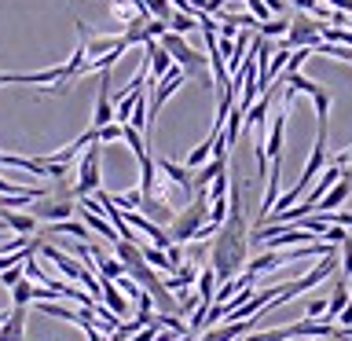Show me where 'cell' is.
<instances>
[{
  "instance_id": "7c38bea8",
  "label": "cell",
  "mask_w": 352,
  "mask_h": 341,
  "mask_svg": "<svg viewBox=\"0 0 352 341\" xmlns=\"http://www.w3.org/2000/svg\"><path fill=\"white\" fill-rule=\"evenodd\" d=\"M349 195H352V173H341V180H338V184L323 195V202H319L316 209H323V213H334V209H338L341 202H345Z\"/></svg>"
},
{
  "instance_id": "d6986e66",
  "label": "cell",
  "mask_w": 352,
  "mask_h": 341,
  "mask_svg": "<svg viewBox=\"0 0 352 341\" xmlns=\"http://www.w3.org/2000/svg\"><path fill=\"white\" fill-rule=\"evenodd\" d=\"M217 272H213V264H206L202 272H198V283H195V294L202 297L206 305H213V297H217Z\"/></svg>"
},
{
  "instance_id": "277c9868",
  "label": "cell",
  "mask_w": 352,
  "mask_h": 341,
  "mask_svg": "<svg viewBox=\"0 0 352 341\" xmlns=\"http://www.w3.org/2000/svg\"><path fill=\"white\" fill-rule=\"evenodd\" d=\"M99 158H103V143H88V154H81V165H77V180H74V198H92L103 180H99Z\"/></svg>"
},
{
  "instance_id": "52a82bcc",
  "label": "cell",
  "mask_w": 352,
  "mask_h": 341,
  "mask_svg": "<svg viewBox=\"0 0 352 341\" xmlns=\"http://www.w3.org/2000/svg\"><path fill=\"white\" fill-rule=\"evenodd\" d=\"M154 165H158V173L176 187V191L184 195V202H191V198L198 195V191H195V169H187V165H176L173 158H154Z\"/></svg>"
},
{
  "instance_id": "836d02e7",
  "label": "cell",
  "mask_w": 352,
  "mask_h": 341,
  "mask_svg": "<svg viewBox=\"0 0 352 341\" xmlns=\"http://www.w3.org/2000/svg\"><path fill=\"white\" fill-rule=\"evenodd\" d=\"M349 30H352V22H349Z\"/></svg>"
},
{
  "instance_id": "484cf974",
  "label": "cell",
  "mask_w": 352,
  "mask_h": 341,
  "mask_svg": "<svg viewBox=\"0 0 352 341\" xmlns=\"http://www.w3.org/2000/svg\"><path fill=\"white\" fill-rule=\"evenodd\" d=\"M22 279H26V268H22V264H15V268H4V272H0V283H4L8 290H11L15 283H22Z\"/></svg>"
},
{
  "instance_id": "83f0119b",
  "label": "cell",
  "mask_w": 352,
  "mask_h": 341,
  "mask_svg": "<svg viewBox=\"0 0 352 341\" xmlns=\"http://www.w3.org/2000/svg\"><path fill=\"white\" fill-rule=\"evenodd\" d=\"M114 140H121V125H118V121H110V125L99 129V143H114Z\"/></svg>"
},
{
  "instance_id": "4dcf8cb0",
  "label": "cell",
  "mask_w": 352,
  "mask_h": 341,
  "mask_svg": "<svg viewBox=\"0 0 352 341\" xmlns=\"http://www.w3.org/2000/svg\"><path fill=\"white\" fill-rule=\"evenodd\" d=\"M290 4H294L297 11H316L319 4H323V0H290Z\"/></svg>"
},
{
  "instance_id": "3957f363",
  "label": "cell",
  "mask_w": 352,
  "mask_h": 341,
  "mask_svg": "<svg viewBox=\"0 0 352 341\" xmlns=\"http://www.w3.org/2000/svg\"><path fill=\"white\" fill-rule=\"evenodd\" d=\"M30 213L37 220H48V224H59V220H74L77 213V198L74 191H48L44 198H33Z\"/></svg>"
},
{
  "instance_id": "30bf717a",
  "label": "cell",
  "mask_w": 352,
  "mask_h": 341,
  "mask_svg": "<svg viewBox=\"0 0 352 341\" xmlns=\"http://www.w3.org/2000/svg\"><path fill=\"white\" fill-rule=\"evenodd\" d=\"M283 136H286V107H283L279 114L272 118V129H268V143H264V158H268V162L283 158Z\"/></svg>"
},
{
  "instance_id": "4316f807",
  "label": "cell",
  "mask_w": 352,
  "mask_h": 341,
  "mask_svg": "<svg viewBox=\"0 0 352 341\" xmlns=\"http://www.w3.org/2000/svg\"><path fill=\"white\" fill-rule=\"evenodd\" d=\"M319 316H327V301L323 297H312L308 308H305V319H319Z\"/></svg>"
},
{
  "instance_id": "ac0fdd59",
  "label": "cell",
  "mask_w": 352,
  "mask_h": 341,
  "mask_svg": "<svg viewBox=\"0 0 352 341\" xmlns=\"http://www.w3.org/2000/svg\"><path fill=\"white\" fill-rule=\"evenodd\" d=\"M114 250H118V261L125 264V272L140 268V264H147V261H143V250H140V242H125V239H118V242H114Z\"/></svg>"
},
{
  "instance_id": "d4e9b609",
  "label": "cell",
  "mask_w": 352,
  "mask_h": 341,
  "mask_svg": "<svg viewBox=\"0 0 352 341\" xmlns=\"http://www.w3.org/2000/svg\"><path fill=\"white\" fill-rule=\"evenodd\" d=\"M147 15L169 22L173 19V0H147Z\"/></svg>"
},
{
  "instance_id": "1f68e13d",
  "label": "cell",
  "mask_w": 352,
  "mask_h": 341,
  "mask_svg": "<svg viewBox=\"0 0 352 341\" xmlns=\"http://www.w3.org/2000/svg\"><path fill=\"white\" fill-rule=\"evenodd\" d=\"M330 162H334V165H341V169H345V165L352 162V147H345L341 154H334V158H330Z\"/></svg>"
},
{
  "instance_id": "8fae6325",
  "label": "cell",
  "mask_w": 352,
  "mask_h": 341,
  "mask_svg": "<svg viewBox=\"0 0 352 341\" xmlns=\"http://www.w3.org/2000/svg\"><path fill=\"white\" fill-rule=\"evenodd\" d=\"M99 301H103L110 312H114L118 319H125V316H132V301L129 297H121L118 294V283L114 279H103V294H99Z\"/></svg>"
},
{
  "instance_id": "5bb4252c",
  "label": "cell",
  "mask_w": 352,
  "mask_h": 341,
  "mask_svg": "<svg viewBox=\"0 0 352 341\" xmlns=\"http://www.w3.org/2000/svg\"><path fill=\"white\" fill-rule=\"evenodd\" d=\"M352 301V290H349V283L345 279H338V286H334V294L327 297V323H338V316L345 312V305Z\"/></svg>"
},
{
  "instance_id": "7402d4cb",
  "label": "cell",
  "mask_w": 352,
  "mask_h": 341,
  "mask_svg": "<svg viewBox=\"0 0 352 341\" xmlns=\"http://www.w3.org/2000/svg\"><path fill=\"white\" fill-rule=\"evenodd\" d=\"M228 191H231V176H228V169H224L213 184L206 187V198H209V202H217V198H228Z\"/></svg>"
},
{
  "instance_id": "f1b7e54d",
  "label": "cell",
  "mask_w": 352,
  "mask_h": 341,
  "mask_svg": "<svg viewBox=\"0 0 352 341\" xmlns=\"http://www.w3.org/2000/svg\"><path fill=\"white\" fill-rule=\"evenodd\" d=\"M341 272L345 275H352V235L341 242Z\"/></svg>"
},
{
  "instance_id": "8992f818",
  "label": "cell",
  "mask_w": 352,
  "mask_h": 341,
  "mask_svg": "<svg viewBox=\"0 0 352 341\" xmlns=\"http://www.w3.org/2000/svg\"><path fill=\"white\" fill-rule=\"evenodd\" d=\"M184 81H187V70H184V66H176V63H173V70H169V74H165L158 85L151 88V125H154V118H158V110H162L165 103H169V96H173V92H180V88H184Z\"/></svg>"
},
{
  "instance_id": "ffe728a7",
  "label": "cell",
  "mask_w": 352,
  "mask_h": 341,
  "mask_svg": "<svg viewBox=\"0 0 352 341\" xmlns=\"http://www.w3.org/2000/svg\"><path fill=\"white\" fill-rule=\"evenodd\" d=\"M140 250H143V261H147L154 272H169V275L176 272V268H173V261H169V253H165V250L147 246V242H140Z\"/></svg>"
},
{
  "instance_id": "2e32d148",
  "label": "cell",
  "mask_w": 352,
  "mask_h": 341,
  "mask_svg": "<svg viewBox=\"0 0 352 341\" xmlns=\"http://www.w3.org/2000/svg\"><path fill=\"white\" fill-rule=\"evenodd\" d=\"M198 272H202L198 264H187V261H184L180 268L173 272V279H165V286H169L173 294H184L187 286H195V283H198Z\"/></svg>"
},
{
  "instance_id": "e0dca14e",
  "label": "cell",
  "mask_w": 352,
  "mask_h": 341,
  "mask_svg": "<svg viewBox=\"0 0 352 341\" xmlns=\"http://www.w3.org/2000/svg\"><path fill=\"white\" fill-rule=\"evenodd\" d=\"M275 198H279V158L272 162V176H268V191H264V198H261V220L257 224H264L268 220V213L275 209Z\"/></svg>"
},
{
  "instance_id": "d6a6232c",
  "label": "cell",
  "mask_w": 352,
  "mask_h": 341,
  "mask_svg": "<svg viewBox=\"0 0 352 341\" xmlns=\"http://www.w3.org/2000/svg\"><path fill=\"white\" fill-rule=\"evenodd\" d=\"M334 11H345V15H352V0H327Z\"/></svg>"
},
{
  "instance_id": "cb8c5ba5",
  "label": "cell",
  "mask_w": 352,
  "mask_h": 341,
  "mask_svg": "<svg viewBox=\"0 0 352 341\" xmlns=\"http://www.w3.org/2000/svg\"><path fill=\"white\" fill-rule=\"evenodd\" d=\"M169 30H173V33H180V37H184V33L198 30V19H195V15H184V11H180V15L173 11V19H169Z\"/></svg>"
},
{
  "instance_id": "9a60e30c",
  "label": "cell",
  "mask_w": 352,
  "mask_h": 341,
  "mask_svg": "<svg viewBox=\"0 0 352 341\" xmlns=\"http://www.w3.org/2000/svg\"><path fill=\"white\" fill-rule=\"evenodd\" d=\"M0 220L15 231V235H33L37 231V217L33 213H15V209H0Z\"/></svg>"
},
{
  "instance_id": "ba28073f",
  "label": "cell",
  "mask_w": 352,
  "mask_h": 341,
  "mask_svg": "<svg viewBox=\"0 0 352 341\" xmlns=\"http://www.w3.org/2000/svg\"><path fill=\"white\" fill-rule=\"evenodd\" d=\"M41 253H44V257H48V261L55 264V268H59V272L66 275V279H77V283H81V275H85V272H96V268H85L81 261L66 257L63 250H55V246H52V242H44V246H41Z\"/></svg>"
},
{
  "instance_id": "603a6c76",
  "label": "cell",
  "mask_w": 352,
  "mask_h": 341,
  "mask_svg": "<svg viewBox=\"0 0 352 341\" xmlns=\"http://www.w3.org/2000/svg\"><path fill=\"white\" fill-rule=\"evenodd\" d=\"M228 209H231V202H228V198H217V202H209V220H206V224L220 228V224L228 220Z\"/></svg>"
},
{
  "instance_id": "44dd1931",
  "label": "cell",
  "mask_w": 352,
  "mask_h": 341,
  "mask_svg": "<svg viewBox=\"0 0 352 341\" xmlns=\"http://www.w3.org/2000/svg\"><path fill=\"white\" fill-rule=\"evenodd\" d=\"M286 30H290V19H286V15H275V19H268V22H261V26H257L261 37H279V33H286Z\"/></svg>"
},
{
  "instance_id": "6da1fadb",
  "label": "cell",
  "mask_w": 352,
  "mask_h": 341,
  "mask_svg": "<svg viewBox=\"0 0 352 341\" xmlns=\"http://www.w3.org/2000/svg\"><path fill=\"white\" fill-rule=\"evenodd\" d=\"M228 220L217 228L213 242H209V250H213V272L220 283L235 279V272H246V250H250V224H246V209H242V180L235 173V184H231L228 191Z\"/></svg>"
},
{
  "instance_id": "7a4b0ae2",
  "label": "cell",
  "mask_w": 352,
  "mask_h": 341,
  "mask_svg": "<svg viewBox=\"0 0 352 341\" xmlns=\"http://www.w3.org/2000/svg\"><path fill=\"white\" fill-rule=\"evenodd\" d=\"M206 217H209V198H206V191H198L191 202L176 213V220L165 231H169V239L176 242V246H187V242H195L198 228L206 224Z\"/></svg>"
},
{
  "instance_id": "5b68a950",
  "label": "cell",
  "mask_w": 352,
  "mask_h": 341,
  "mask_svg": "<svg viewBox=\"0 0 352 341\" xmlns=\"http://www.w3.org/2000/svg\"><path fill=\"white\" fill-rule=\"evenodd\" d=\"M319 30H323V22H319V19H308V15H294L290 19V30H286V48H316V44L319 41H323V37H319Z\"/></svg>"
},
{
  "instance_id": "4fadbf2b",
  "label": "cell",
  "mask_w": 352,
  "mask_h": 341,
  "mask_svg": "<svg viewBox=\"0 0 352 341\" xmlns=\"http://www.w3.org/2000/svg\"><path fill=\"white\" fill-rule=\"evenodd\" d=\"M77 213H81V220L88 224V231H96L99 239H107V242H110V246H114V242L121 239V235H118V228L110 224L103 213H88V209H81V206H77Z\"/></svg>"
},
{
  "instance_id": "9c48e42d",
  "label": "cell",
  "mask_w": 352,
  "mask_h": 341,
  "mask_svg": "<svg viewBox=\"0 0 352 341\" xmlns=\"http://www.w3.org/2000/svg\"><path fill=\"white\" fill-rule=\"evenodd\" d=\"M26 312L30 308L11 305V312L4 316V323H0V341H22L26 338Z\"/></svg>"
},
{
  "instance_id": "f546056e",
  "label": "cell",
  "mask_w": 352,
  "mask_h": 341,
  "mask_svg": "<svg viewBox=\"0 0 352 341\" xmlns=\"http://www.w3.org/2000/svg\"><path fill=\"white\" fill-rule=\"evenodd\" d=\"M165 253H169V261H173V268H180V264H184V246H176V242H173V246H169V250H165Z\"/></svg>"
}]
</instances>
